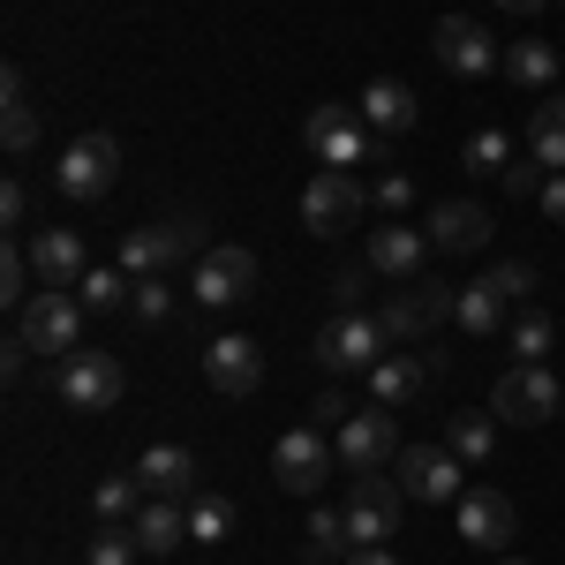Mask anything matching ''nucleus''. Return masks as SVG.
<instances>
[{
    "label": "nucleus",
    "mask_w": 565,
    "mask_h": 565,
    "mask_svg": "<svg viewBox=\"0 0 565 565\" xmlns=\"http://www.w3.org/2000/svg\"><path fill=\"white\" fill-rule=\"evenodd\" d=\"M181 257H204V218H196V212H174V218H151V226H129V242H121V271H129V279L174 271Z\"/></svg>",
    "instance_id": "obj_1"
},
{
    "label": "nucleus",
    "mask_w": 565,
    "mask_h": 565,
    "mask_svg": "<svg viewBox=\"0 0 565 565\" xmlns=\"http://www.w3.org/2000/svg\"><path fill=\"white\" fill-rule=\"evenodd\" d=\"M309 354H317V370H332V377H354V370L370 377L392 348H385V324H377L370 309H340V317L309 340Z\"/></svg>",
    "instance_id": "obj_2"
},
{
    "label": "nucleus",
    "mask_w": 565,
    "mask_h": 565,
    "mask_svg": "<svg viewBox=\"0 0 565 565\" xmlns=\"http://www.w3.org/2000/svg\"><path fill=\"white\" fill-rule=\"evenodd\" d=\"M302 143L317 151V167H362V159H385L392 143L370 121H362V106H317L302 121Z\"/></svg>",
    "instance_id": "obj_3"
},
{
    "label": "nucleus",
    "mask_w": 565,
    "mask_h": 565,
    "mask_svg": "<svg viewBox=\"0 0 565 565\" xmlns=\"http://www.w3.org/2000/svg\"><path fill=\"white\" fill-rule=\"evenodd\" d=\"M114 174H121V143L106 129H84L61 159H53V189L68 196V204H98L106 189H114Z\"/></svg>",
    "instance_id": "obj_4"
},
{
    "label": "nucleus",
    "mask_w": 565,
    "mask_h": 565,
    "mask_svg": "<svg viewBox=\"0 0 565 565\" xmlns=\"http://www.w3.org/2000/svg\"><path fill=\"white\" fill-rule=\"evenodd\" d=\"M490 415H498V423H521V430H535V423L565 415V385L543 370V362H513V370L490 385Z\"/></svg>",
    "instance_id": "obj_5"
},
{
    "label": "nucleus",
    "mask_w": 565,
    "mask_h": 565,
    "mask_svg": "<svg viewBox=\"0 0 565 565\" xmlns=\"http://www.w3.org/2000/svg\"><path fill=\"white\" fill-rule=\"evenodd\" d=\"M399 513H407V490H399L385 468H370V476L348 482V543H354V551H377V543H392Z\"/></svg>",
    "instance_id": "obj_6"
},
{
    "label": "nucleus",
    "mask_w": 565,
    "mask_h": 565,
    "mask_svg": "<svg viewBox=\"0 0 565 565\" xmlns=\"http://www.w3.org/2000/svg\"><path fill=\"white\" fill-rule=\"evenodd\" d=\"M445 317H452V287H445V279H399V295L377 309L385 348H415V340H430Z\"/></svg>",
    "instance_id": "obj_7"
},
{
    "label": "nucleus",
    "mask_w": 565,
    "mask_h": 565,
    "mask_svg": "<svg viewBox=\"0 0 565 565\" xmlns=\"http://www.w3.org/2000/svg\"><path fill=\"white\" fill-rule=\"evenodd\" d=\"M76 332H84V302L68 295V287H45V295H31V302L15 309V340L31 354H76Z\"/></svg>",
    "instance_id": "obj_8"
},
{
    "label": "nucleus",
    "mask_w": 565,
    "mask_h": 565,
    "mask_svg": "<svg viewBox=\"0 0 565 565\" xmlns=\"http://www.w3.org/2000/svg\"><path fill=\"white\" fill-rule=\"evenodd\" d=\"M121 362L106 348H76V354H61L53 362V392H61V407H76V415H98V407H114L121 399Z\"/></svg>",
    "instance_id": "obj_9"
},
{
    "label": "nucleus",
    "mask_w": 565,
    "mask_h": 565,
    "mask_svg": "<svg viewBox=\"0 0 565 565\" xmlns=\"http://www.w3.org/2000/svg\"><path fill=\"white\" fill-rule=\"evenodd\" d=\"M332 468H340V452H332V437L317 430V423H295V430L271 445V476H279L287 498H317Z\"/></svg>",
    "instance_id": "obj_10"
},
{
    "label": "nucleus",
    "mask_w": 565,
    "mask_h": 565,
    "mask_svg": "<svg viewBox=\"0 0 565 565\" xmlns=\"http://www.w3.org/2000/svg\"><path fill=\"white\" fill-rule=\"evenodd\" d=\"M399 490H407L415 505H460V490H468L460 452H452V445H407V452H399Z\"/></svg>",
    "instance_id": "obj_11"
},
{
    "label": "nucleus",
    "mask_w": 565,
    "mask_h": 565,
    "mask_svg": "<svg viewBox=\"0 0 565 565\" xmlns=\"http://www.w3.org/2000/svg\"><path fill=\"white\" fill-rule=\"evenodd\" d=\"M189 295L204 309H234L257 295V257L242 249V242H226V249H204L196 257V279H189Z\"/></svg>",
    "instance_id": "obj_12"
},
{
    "label": "nucleus",
    "mask_w": 565,
    "mask_h": 565,
    "mask_svg": "<svg viewBox=\"0 0 565 565\" xmlns=\"http://www.w3.org/2000/svg\"><path fill=\"white\" fill-rule=\"evenodd\" d=\"M332 452H340V468H354V476H370V468H385L392 452H399V430H392V407H354L348 423L332 430Z\"/></svg>",
    "instance_id": "obj_13"
},
{
    "label": "nucleus",
    "mask_w": 565,
    "mask_h": 565,
    "mask_svg": "<svg viewBox=\"0 0 565 565\" xmlns=\"http://www.w3.org/2000/svg\"><path fill=\"white\" fill-rule=\"evenodd\" d=\"M354 218H362V181H354V167H317L309 189H302V226L309 234H340Z\"/></svg>",
    "instance_id": "obj_14"
},
{
    "label": "nucleus",
    "mask_w": 565,
    "mask_h": 565,
    "mask_svg": "<svg viewBox=\"0 0 565 565\" xmlns=\"http://www.w3.org/2000/svg\"><path fill=\"white\" fill-rule=\"evenodd\" d=\"M452 527H460V543H468V551H505V543H513V527H521V513H513V498H505V490H460Z\"/></svg>",
    "instance_id": "obj_15"
},
{
    "label": "nucleus",
    "mask_w": 565,
    "mask_h": 565,
    "mask_svg": "<svg viewBox=\"0 0 565 565\" xmlns=\"http://www.w3.org/2000/svg\"><path fill=\"white\" fill-rule=\"evenodd\" d=\"M430 53H437V68L445 76H490L505 53H498V39L482 31V23H468V15H445L430 31Z\"/></svg>",
    "instance_id": "obj_16"
},
{
    "label": "nucleus",
    "mask_w": 565,
    "mask_h": 565,
    "mask_svg": "<svg viewBox=\"0 0 565 565\" xmlns=\"http://www.w3.org/2000/svg\"><path fill=\"white\" fill-rule=\"evenodd\" d=\"M204 377H212V392H226V399H249V392L264 385L257 340H242V332H218V340H204Z\"/></svg>",
    "instance_id": "obj_17"
},
{
    "label": "nucleus",
    "mask_w": 565,
    "mask_h": 565,
    "mask_svg": "<svg viewBox=\"0 0 565 565\" xmlns=\"http://www.w3.org/2000/svg\"><path fill=\"white\" fill-rule=\"evenodd\" d=\"M31 271H39V287H76L90 271L84 234H76V226H39V234H31Z\"/></svg>",
    "instance_id": "obj_18"
},
{
    "label": "nucleus",
    "mask_w": 565,
    "mask_h": 565,
    "mask_svg": "<svg viewBox=\"0 0 565 565\" xmlns=\"http://www.w3.org/2000/svg\"><path fill=\"white\" fill-rule=\"evenodd\" d=\"M490 242V212L482 204H468V196H445L430 212V249L437 257H468V249H482Z\"/></svg>",
    "instance_id": "obj_19"
},
{
    "label": "nucleus",
    "mask_w": 565,
    "mask_h": 565,
    "mask_svg": "<svg viewBox=\"0 0 565 565\" xmlns=\"http://www.w3.org/2000/svg\"><path fill=\"white\" fill-rule=\"evenodd\" d=\"M354 106H362V121H370V129L385 136V143H392V136H407V129H415V90L399 84V76H370Z\"/></svg>",
    "instance_id": "obj_20"
},
{
    "label": "nucleus",
    "mask_w": 565,
    "mask_h": 565,
    "mask_svg": "<svg viewBox=\"0 0 565 565\" xmlns=\"http://www.w3.org/2000/svg\"><path fill=\"white\" fill-rule=\"evenodd\" d=\"M423 257H430V234H415V226L370 234V271H385V279H423Z\"/></svg>",
    "instance_id": "obj_21"
},
{
    "label": "nucleus",
    "mask_w": 565,
    "mask_h": 565,
    "mask_svg": "<svg viewBox=\"0 0 565 565\" xmlns=\"http://www.w3.org/2000/svg\"><path fill=\"white\" fill-rule=\"evenodd\" d=\"M136 482H143L151 498H189V490H196V452H189V445H151V452L136 460Z\"/></svg>",
    "instance_id": "obj_22"
},
{
    "label": "nucleus",
    "mask_w": 565,
    "mask_h": 565,
    "mask_svg": "<svg viewBox=\"0 0 565 565\" xmlns=\"http://www.w3.org/2000/svg\"><path fill=\"white\" fill-rule=\"evenodd\" d=\"M129 535L151 551V558H167V551L189 543V505H181V498H143V513L129 521Z\"/></svg>",
    "instance_id": "obj_23"
},
{
    "label": "nucleus",
    "mask_w": 565,
    "mask_h": 565,
    "mask_svg": "<svg viewBox=\"0 0 565 565\" xmlns=\"http://www.w3.org/2000/svg\"><path fill=\"white\" fill-rule=\"evenodd\" d=\"M0 106H8V114H0V143H8V151H31V143H39V106H31L23 68L0 76Z\"/></svg>",
    "instance_id": "obj_24"
},
{
    "label": "nucleus",
    "mask_w": 565,
    "mask_h": 565,
    "mask_svg": "<svg viewBox=\"0 0 565 565\" xmlns=\"http://www.w3.org/2000/svg\"><path fill=\"white\" fill-rule=\"evenodd\" d=\"M527 159H535L543 174H565V90L535 106V121H527Z\"/></svg>",
    "instance_id": "obj_25"
},
{
    "label": "nucleus",
    "mask_w": 565,
    "mask_h": 565,
    "mask_svg": "<svg viewBox=\"0 0 565 565\" xmlns=\"http://www.w3.org/2000/svg\"><path fill=\"white\" fill-rule=\"evenodd\" d=\"M415 392H423V362H415L407 348H392L385 362L370 370V399H377V407H407Z\"/></svg>",
    "instance_id": "obj_26"
},
{
    "label": "nucleus",
    "mask_w": 565,
    "mask_h": 565,
    "mask_svg": "<svg viewBox=\"0 0 565 565\" xmlns=\"http://www.w3.org/2000/svg\"><path fill=\"white\" fill-rule=\"evenodd\" d=\"M452 324H460L468 340H490V332L505 324V302L490 295V279H468V287L452 295Z\"/></svg>",
    "instance_id": "obj_27"
},
{
    "label": "nucleus",
    "mask_w": 565,
    "mask_h": 565,
    "mask_svg": "<svg viewBox=\"0 0 565 565\" xmlns=\"http://www.w3.org/2000/svg\"><path fill=\"white\" fill-rule=\"evenodd\" d=\"M129 295H136V279L121 264H90L84 279H76V302L84 309H129Z\"/></svg>",
    "instance_id": "obj_28"
},
{
    "label": "nucleus",
    "mask_w": 565,
    "mask_h": 565,
    "mask_svg": "<svg viewBox=\"0 0 565 565\" xmlns=\"http://www.w3.org/2000/svg\"><path fill=\"white\" fill-rule=\"evenodd\" d=\"M143 498H151V490H143L136 476H106L98 490H90V505H98V521H106V527H129L136 513H143Z\"/></svg>",
    "instance_id": "obj_29"
},
{
    "label": "nucleus",
    "mask_w": 565,
    "mask_h": 565,
    "mask_svg": "<svg viewBox=\"0 0 565 565\" xmlns=\"http://www.w3.org/2000/svg\"><path fill=\"white\" fill-rule=\"evenodd\" d=\"M445 445H452L460 460H490V445H498V415H490V407H468V415H452Z\"/></svg>",
    "instance_id": "obj_30"
},
{
    "label": "nucleus",
    "mask_w": 565,
    "mask_h": 565,
    "mask_svg": "<svg viewBox=\"0 0 565 565\" xmlns=\"http://www.w3.org/2000/svg\"><path fill=\"white\" fill-rule=\"evenodd\" d=\"M513 84H551L558 76V45H543V39H521V45H505V61H498Z\"/></svg>",
    "instance_id": "obj_31"
},
{
    "label": "nucleus",
    "mask_w": 565,
    "mask_h": 565,
    "mask_svg": "<svg viewBox=\"0 0 565 565\" xmlns=\"http://www.w3.org/2000/svg\"><path fill=\"white\" fill-rule=\"evenodd\" d=\"M340 551H354V543H348V513H309V551H302V565H348Z\"/></svg>",
    "instance_id": "obj_32"
},
{
    "label": "nucleus",
    "mask_w": 565,
    "mask_h": 565,
    "mask_svg": "<svg viewBox=\"0 0 565 565\" xmlns=\"http://www.w3.org/2000/svg\"><path fill=\"white\" fill-rule=\"evenodd\" d=\"M460 159H468V174H505V167H513V136L505 129H476Z\"/></svg>",
    "instance_id": "obj_33"
},
{
    "label": "nucleus",
    "mask_w": 565,
    "mask_h": 565,
    "mask_svg": "<svg viewBox=\"0 0 565 565\" xmlns=\"http://www.w3.org/2000/svg\"><path fill=\"white\" fill-rule=\"evenodd\" d=\"M129 317H136V324H167V317H174V287H167V271H151V279H136V295H129Z\"/></svg>",
    "instance_id": "obj_34"
},
{
    "label": "nucleus",
    "mask_w": 565,
    "mask_h": 565,
    "mask_svg": "<svg viewBox=\"0 0 565 565\" xmlns=\"http://www.w3.org/2000/svg\"><path fill=\"white\" fill-rule=\"evenodd\" d=\"M226 527H234L226 498H189V543H226Z\"/></svg>",
    "instance_id": "obj_35"
},
{
    "label": "nucleus",
    "mask_w": 565,
    "mask_h": 565,
    "mask_svg": "<svg viewBox=\"0 0 565 565\" xmlns=\"http://www.w3.org/2000/svg\"><path fill=\"white\" fill-rule=\"evenodd\" d=\"M513 348H521V362H543L551 354V317L543 309H521L513 317Z\"/></svg>",
    "instance_id": "obj_36"
},
{
    "label": "nucleus",
    "mask_w": 565,
    "mask_h": 565,
    "mask_svg": "<svg viewBox=\"0 0 565 565\" xmlns=\"http://www.w3.org/2000/svg\"><path fill=\"white\" fill-rule=\"evenodd\" d=\"M482 279H490L498 302H527V295H535V264H490Z\"/></svg>",
    "instance_id": "obj_37"
},
{
    "label": "nucleus",
    "mask_w": 565,
    "mask_h": 565,
    "mask_svg": "<svg viewBox=\"0 0 565 565\" xmlns=\"http://www.w3.org/2000/svg\"><path fill=\"white\" fill-rule=\"evenodd\" d=\"M23 279H31V249H23V242H8V257H0V302H31V295H23Z\"/></svg>",
    "instance_id": "obj_38"
},
{
    "label": "nucleus",
    "mask_w": 565,
    "mask_h": 565,
    "mask_svg": "<svg viewBox=\"0 0 565 565\" xmlns=\"http://www.w3.org/2000/svg\"><path fill=\"white\" fill-rule=\"evenodd\" d=\"M136 551H143V543H136L129 527H98V543H90V565H136Z\"/></svg>",
    "instance_id": "obj_39"
},
{
    "label": "nucleus",
    "mask_w": 565,
    "mask_h": 565,
    "mask_svg": "<svg viewBox=\"0 0 565 565\" xmlns=\"http://www.w3.org/2000/svg\"><path fill=\"white\" fill-rule=\"evenodd\" d=\"M362 287H370V257L332 271V302H340V309H362Z\"/></svg>",
    "instance_id": "obj_40"
},
{
    "label": "nucleus",
    "mask_w": 565,
    "mask_h": 565,
    "mask_svg": "<svg viewBox=\"0 0 565 565\" xmlns=\"http://www.w3.org/2000/svg\"><path fill=\"white\" fill-rule=\"evenodd\" d=\"M498 181H505V189H513V196H521V204H527V196H543V181H551V174H543L535 159H513V167H505V174H498Z\"/></svg>",
    "instance_id": "obj_41"
},
{
    "label": "nucleus",
    "mask_w": 565,
    "mask_h": 565,
    "mask_svg": "<svg viewBox=\"0 0 565 565\" xmlns=\"http://www.w3.org/2000/svg\"><path fill=\"white\" fill-rule=\"evenodd\" d=\"M309 423H317V430H340V423H348V392H317V399H309Z\"/></svg>",
    "instance_id": "obj_42"
},
{
    "label": "nucleus",
    "mask_w": 565,
    "mask_h": 565,
    "mask_svg": "<svg viewBox=\"0 0 565 565\" xmlns=\"http://www.w3.org/2000/svg\"><path fill=\"white\" fill-rule=\"evenodd\" d=\"M407 196H415V181H407V174H385V181H377V204H385V212H407Z\"/></svg>",
    "instance_id": "obj_43"
},
{
    "label": "nucleus",
    "mask_w": 565,
    "mask_h": 565,
    "mask_svg": "<svg viewBox=\"0 0 565 565\" xmlns=\"http://www.w3.org/2000/svg\"><path fill=\"white\" fill-rule=\"evenodd\" d=\"M23 212H31V196H23V181H0V218H8V226H23Z\"/></svg>",
    "instance_id": "obj_44"
},
{
    "label": "nucleus",
    "mask_w": 565,
    "mask_h": 565,
    "mask_svg": "<svg viewBox=\"0 0 565 565\" xmlns=\"http://www.w3.org/2000/svg\"><path fill=\"white\" fill-rule=\"evenodd\" d=\"M535 204H543V218H551V226H565V174L543 181V196H535Z\"/></svg>",
    "instance_id": "obj_45"
},
{
    "label": "nucleus",
    "mask_w": 565,
    "mask_h": 565,
    "mask_svg": "<svg viewBox=\"0 0 565 565\" xmlns=\"http://www.w3.org/2000/svg\"><path fill=\"white\" fill-rule=\"evenodd\" d=\"M348 565H399V558H392L385 543H377V551H348Z\"/></svg>",
    "instance_id": "obj_46"
},
{
    "label": "nucleus",
    "mask_w": 565,
    "mask_h": 565,
    "mask_svg": "<svg viewBox=\"0 0 565 565\" xmlns=\"http://www.w3.org/2000/svg\"><path fill=\"white\" fill-rule=\"evenodd\" d=\"M498 8H505V15H535L543 0H498Z\"/></svg>",
    "instance_id": "obj_47"
},
{
    "label": "nucleus",
    "mask_w": 565,
    "mask_h": 565,
    "mask_svg": "<svg viewBox=\"0 0 565 565\" xmlns=\"http://www.w3.org/2000/svg\"><path fill=\"white\" fill-rule=\"evenodd\" d=\"M505 565H527V558H505Z\"/></svg>",
    "instance_id": "obj_48"
},
{
    "label": "nucleus",
    "mask_w": 565,
    "mask_h": 565,
    "mask_svg": "<svg viewBox=\"0 0 565 565\" xmlns=\"http://www.w3.org/2000/svg\"><path fill=\"white\" fill-rule=\"evenodd\" d=\"M558 8H565V0H558Z\"/></svg>",
    "instance_id": "obj_49"
}]
</instances>
